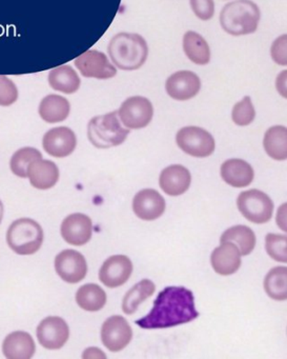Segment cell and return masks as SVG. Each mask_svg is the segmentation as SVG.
I'll return each instance as SVG.
<instances>
[{
  "instance_id": "ba28073f",
  "label": "cell",
  "mask_w": 287,
  "mask_h": 359,
  "mask_svg": "<svg viewBox=\"0 0 287 359\" xmlns=\"http://www.w3.org/2000/svg\"><path fill=\"white\" fill-rule=\"evenodd\" d=\"M154 115L152 102L142 96H133L122 102L118 111L121 123L127 129H144L150 125Z\"/></svg>"
},
{
  "instance_id": "f35d334b",
  "label": "cell",
  "mask_w": 287,
  "mask_h": 359,
  "mask_svg": "<svg viewBox=\"0 0 287 359\" xmlns=\"http://www.w3.org/2000/svg\"><path fill=\"white\" fill-rule=\"evenodd\" d=\"M83 358H106V355L97 348H89L83 354Z\"/></svg>"
},
{
  "instance_id": "836d02e7",
  "label": "cell",
  "mask_w": 287,
  "mask_h": 359,
  "mask_svg": "<svg viewBox=\"0 0 287 359\" xmlns=\"http://www.w3.org/2000/svg\"><path fill=\"white\" fill-rule=\"evenodd\" d=\"M18 90L7 76L0 75V106L9 107L18 100Z\"/></svg>"
},
{
  "instance_id": "277c9868",
  "label": "cell",
  "mask_w": 287,
  "mask_h": 359,
  "mask_svg": "<svg viewBox=\"0 0 287 359\" xmlns=\"http://www.w3.org/2000/svg\"><path fill=\"white\" fill-rule=\"evenodd\" d=\"M129 134L130 129L122 127L117 111L94 117L88 125V137L98 149L120 146Z\"/></svg>"
},
{
  "instance_id": "1f68e13d",
  "label": "cell",
  "mask_w": 287,
  "mask_h": 359,
  "mask_svg": "<svg viewBox=\"0 0 287 359\" xmlns=\"http://www.w3.org/2000/svg\"><path fill=\"white\" fill-rule=\"evenodd\" d=\"M286 243L287 238L285 235L272 234V233L266 235V252L276 262H287Z\"/></svg>"
},
{
  "instance_id": "4fadbf2b",
  "label": "cell",
  "mask_w": 287,
  "mask_h": 359,
  "mask_svg": "<svg viewBox=\"0 0 287 359\" xmlns=\"http://www.w3.org/2000/svg\"><path fill=\"white\" fill-rule=\"evenodd\" d=\"M165 90L169 97L179 102L192 100L201 90V81L192 71H179L167 79Z\"/></svg>"
},
{
  "instance_id": "30bf717a",
  "label": "cell",
  "mask_w": 287,
  "mask_h": 359,
  "mask_svg": "<svg viewBox=\"0 0 287 359\" xmlns=\"http://www.w3.org/2000/svg\"><path fill=\"white\" fill-rule=\"evenodd\" d=\"M133 338V330L122 316L110 317L102 327V340L108 350L119 352L123 350Z\"/></svg>"
},
{
  "instance_id": "ac0fdd59",
  "label": "cell",
  "mask_w": 287,
  "mask_h": 359,
  "mask_svg": "<svg viewBox=\"0 0 287 359\" xmlns=\"http://www.w3.org/2000/svg\"><path fill=\"white\" fill-rule=\"evenodd\" d=\"M192 175L183 165H173L165 168L159 177V186L165 194L179 196L190 188Z\"/></svg>"
},
{
  "instance_id": "d6a6232c",
  "label": "cell",
  "mask_w": 287,
  "mask_h": 359,
  "mask_svg": "<svg viewBox=\"0 0 287 359\" xmlns=\"http://www.w3.org/2000/svg\"><path fill=\"white\" fill-rule=\"evenodd\" d=\"M255 116V108L249 96H245L241 102H237L232 109V121L240 127L251 125Z\"/></svg>"
},
{
  "instance_id": "d6986e66",
  "label": "cell",
  "mask_w": 287,
  "mask_h": 359,
  "mask_svg": "<svg viewBox=\"0 0 287 359\" xmlns=\"http://www.w3.org/2000/svg\"><path fill=\"white\" fill-rule=\"evenodd\" d=\"M241 253L232 243H222L211 256V266L222 276L234 274L241 266Z\"/></svg>"
},
{
  "instance_id": "8992f818",
  "label": "cell",
  "mask_w": 287,
  "mask_h": 359,
  "mask_svg": "<svg viewBox=\"0 0 287 359\" xmlns=\"http://www.w3.org/2000/svg\"><path fill=\"white\" fill-rule=\"evenodd\" d=\"M237 205L247 220L257 224L270 222L274 212V203L270 197L255 189L241 193Z\"/></svg>"
},
{
  "instance_id": "3957f363",
  "label": "cell",
  "mask_w": 287,
  "mask_h": 359,
  "mask_svg": "<svg viewBox=\"0 0 287 359\" xmlns=\"http://www.w3.org/2000/svg\"><path fill=\"white\" fill-rule=\"evenodd\" d=\"M261 13L251 0H236L227 4L220 14L222 29L232 36H242L255 32Z\"/></svg>"
},
{
  "instance_id": "ab89813d",
  "label": "cell",
  "mask_w": 287,
  "mask_h": 359,
  "mask_svg": "<svg viewBox=\"0 0 287 359\" xmlns=\"http://www.w3.org/2000/svg\"><path fill=\"white\" fill-rule=\"evenodd\" d=\"M4 217V205L1 201H0V224H1V220H3Z\"/></svg>"
},
{
  "instance_id": "83f0119b",
  "label": "cell",
  "mask_w": 287,
  "mask_h": 359,
  "mask_svg": "<svg viewBox=\"0 0 287 359\" xmlns=\"http://www.w3.org/2000/svg\"><path fill=\"white\" fill-rule=\"evenodd\" d=\"M76 302L83 310L97 312L106 306V294L99 285L88 283L77 291Z\"/></svg>"
},
{
  "instance_id": "f1b7e54d",
  "label": "cell",
  "mask_w": 287,
  "mask_h": 359,
  "mask_svg": "<svg viewBox=\"0 0 287 359\" xmlns=\"http://www.w3.org/2000/svg\"><path fill=\"white\" fill-rule=\"evenodd\" d=\"M156 285L150 279H144L134 285L123 297L122 310L125 314L132 315L137 311L140 304L146 302L154 294Z\"/></svg>"
},
{
  "instance_id": "5bb4252c",
  "label": "cell",
  "mask_w": 287,
  "mask_h": 359,
  "mask_svg": "<svg viewBox=\"0 0 287 359\" xmlns=\"http://www.w3.org/2000/svg\"><path fill=\"white\" fill-rule=\"evenodd\" d=\"M133 273V264L127 256L114 255L106 260L99 270V279L106 287L125 285Z\"/></svg>"
},
{
  "instance_id": "7a4b0ae2",
  "label": "cell",
  "mask_w": 287,
  "mask_h": 359,
  "mask_svg": "<svg viewBox=\"0 0 287 359\" xmlns=\"http://www.w3.org/2000/svg\"><path fill=\"white\" fill-rule=\"evenodd\" d=\"M111 60L123 71L138 70L146 64L148 43L144 37L131 33H118L111 39L108 47Z\"/></svg>"
},
{
  "instance_id": "cb8c5ba5",
  "label": "cell",
  "mask_w": 287,
  "mask_h": 359,
  "mask_svg": "<svg viewBox=\"0 0 287 359\" xmlns=\"http://www.w3.org/2000/svg\"><path fill=\"white\" fill-rule=\"evenodd\" d=\"M183 50L188 60L199 66L211 62V49L209 43L198 33L188 31L183 36Z\"/></svg>"
},
{
  "instance_id": "d4e9b609",
  "label": "cell",
  "mask_w": 287,
  "mask_h": 359,
  "mask_svg": "<svg viewBox=\"0 0 287 359\" xmlns=\"http://www.w3.org/2000/svg\"><path fill=\"white\" fill-rule=\"evenodd\" d=\"M52 89L66 94H73L80 87V79L76 71L70 66H60L53 69L49 74Z\"/></svg>"
},
{
  "instance_id": "e575fe53",
  "label": "cell",
  "mask_w": 287,
  "mask_h": 359,
  "mask_svg": "<svg viewBox=\"0 0 287 359\" xmlns=\"http://www.w3.org/2000/svg\"><path fill=\"white\" fill-rule=\"evenodd\" d=\"M195 15L201 20H209L215 13L214 0H190Z\"/></svg>"
},
{
  "instance_id": "7402d4cb",
  "label": "cell",
  "mask_w": 287,
  "mask_h": 359,
  "mask_svg": "<svg viewBox=\"0 0 287 359\" xmlns=\"http://www.w3.org/2000/svg\"><path fill=\"white\" fill-rule=\"evenodd\" d=\"M36 351L34 339L30 334L18 331L6 337L3 352L9 359H30Z\"/></svg>"
},
{
  "instance_id": "52a82bcc",
  "label": "cell",
  "mask_w": 287,
  "mask_h": 359,
  "mask_svg": "<svg viewBox=\"0 0 287 359\" xmlns=\"http://www.w3.org/2000/svg\"><path fill=\"white\" fill-rule=\"evenodd\" d=\"M176 142L184 153L199 158L211 156L215 151V140L202 128H182L176 135Z\"/></svg>"
},
{
  "instance_id": "2e32d148",
  "label": "cell",
  "mask_w": 287,
  "mask_h": 359,
  "mask_svg": "<svg viewBox=\"0 0 287 359\" xmlns=\"http://www.w3.org/2000/svg\"><path fill=\"white\" fill-rule=\"evenodd\" d=\"M133 211L138 218L146 222L158 219L165 211V201L153 189L139 191L133 199Z\"/></svg>"
},
{
  "instance_id": "4316f807",
  "label": "cell",
  "mask_w": 287,
  "mask_h": 359,
  "mask_svg": "<svg viewBox=\"0 0 287 359\" xmlns=\"http://www.w3.org/2000/svg\"><path fill=\"white\" fill-rule=\"evenodd\" d=\"M234 243L241 255H249L255 249V235L251 228L246 226H234L227 229L225 232L222 234L220 238V243Z\"/></svg>"
},
{
  "instance_id": "8d00e7d4",
  "label": "cell",
  "mask_w": 287,
  "mask_h": 359,
  "mask_svg": "<svg viewBox=\"0 0 287 359\" xmlns=\"http://www.w3.org/2000/svg\"><path fill=\"white\" fill-rule=\"evenodd\" d=\"M286 203H284L276 213V224L283 232H286Z\"/></svg>"
},
{
  "instance_id": "7c38bea8",
  "label": "cell",
  "mask_w": 287,
  "mask_h": 359,
  "mask_svg": "<svg viewBox=\"0 0 287 359\" xmlns=\"http://www.w3.org/2000/svg\"><path fill=\"white\" fill-rule=\"evenodd\" d=\"M55 269L60 278L66 283H80L87 276V260L83 254L75 250H64L56 256Z\"/></svg>"
},
{
  "instance_id": "9c48e42d",
  "label": "cell",
  "mask_w": 287,
  "mask_h": 359,
  "mask_svg": "<svg viewBox=\"0 0 287 359\" xmlns=\"http://www.w3.org/2000/svg\"><path fill=\"white\" fill-rule=\"evenodd\" d=\"M75 66L88 79H110L116 76L117 69L102 52L89 50L75 60Z\"/></svg>"
},
{
  "instance_id": "6da1fadb",
  "label": "cell",
  "mask_w": 287,
  "mask_h": 359,
  "mask_svg": "<svg viewBox=\"0 0 287 359\" xmlns=\"http://www.w3.org/2000/svg\"><path fill=\"white\" fill-rule=\"evenodd\" d=\"M199 312L194 294L184 287H167L157 296L150 312L136 321L141 329H167L195 320Z\"/></svg>"
},
{
  "instance_id": "9a60e30c",
  "label": "cell",
  "mask_w": 287,
  "mask_h": 359,
  "mask_svg": "<svg viewBox=\"0 0 287 359\" xmlns=\"http://www.w3.org/2000/svg\"><path fill=\"white\" fill-rule=\"evenodd\" d=\"M43 146L48 154L62 158L74 152L77 146L76 135L70 128H54L43 136Z\"/></svg>"
},
{
  "instance_id": "f546056e",
  "label": "cell",
  "mask_w": 287,
  "mask_h": 359,
  "mask_svg": "<svg viewBox=\"0 0 287 359\" xmlns=\"http://www.w3.org/2000/svg\"><path fill=\"white\" fill-rule=\"evenodd\" d=\"M264 289L272 299L284 302L287 298V270L285 266L272 269L264 279Z\"/></svg>"
},
{
  "instance_id": "8fae6325",
  "label": "cell",
  "mask_w": 287,
  "mask_h": 359,
  "mask_svg": "<svg viewBox=\"0 0 287 359\" xmlns=\"http://www.w3.org/2000/svg\"><path fill=\"white\" fill-rule=\"evenodd\" d=\"M70 329L62 317H47L37 327V338L43 348L59 350L68 341Z\"/></svg>"
},
{
  "instance_id": "44dd1931",
  "label": "cell",
  "mask_w": 287,
  "mask_h": 359,
  "mask_svg": "<svg viewBox=\"0 0 287 359\" xmlns=\"http://www.w3.org/2000/svg\"><path fill=\"white\" fill-rule=\"evenodd\" d=\"M224 182L234 188H245L253 182L255 173L253 167L242 159H228L221 165Z\"/></svg>"
},
{
  "instance_id": "603a6c76",
  "label": "cell",
  "mask_w": 287,
  "mask_h": 359,
  "mask_svg": "<svg viewBox=\"0 0 287 359\" xmlns=\"http://www.w3.org/2000/svg\"><path fill=\"white\" fill-rule=\"evenodd\" d=\"M70 102L59 95H48L41 100L39 115L49 123H62L70 115Z\"/></svg>"
},
{
  "instance_id": "484cf974",
  "label": "cell",
  "mask_w": 287,
  "mask_h": 359,
  "mask_svg": "<svg viewBox=\"0 0 287 359\" xmlns=\"http://www.w3.org/2000/svg\"><path fill=\"white\" fill-rule=\"evenodd\" d=\"M264 149L274 161L287 158V130L283 126L270 128L264 135Z\"/></svg>"
},
{
  "instance_id": "d590c367",
  "label": "cell",
  "mask_w": 287,
  "mask_h": 359,
  "mask_svg": "<svg viewBox=\"0 0 287 359\" xmlns=\"http://www.w3.org/2000/svg\"><path fill=\"white\" fill-rule=\"evenodd\" d=\"M272 60L280 66H286V35L276 39L272 43V49H270Z\"/></svg>"
},
{
  "instance_id": "ffe728a7",
  "label": "cell",
  "mask_w": 287,
  "mask_h": 359,
  "mask_svg": "<svg viewBox=\"0 0 287 359\" xmlns=\"http://www.w3.org/2000/svg\"><path fill=\"white\" fill-rule=\"evenodd\" d=\"M31 184L38 190H49L57 184L59 170L51 161L37 159L31 163L28 170Z\"/></svg>"
},
{
  "instance_id": "4dcf8cb0",
  "label": "cell",
  "mask_w": 287,
  "mask_h": 359,
  "mask_svg": "<svg viewBox=\"0 0 287 359\" xmlns=\"http://www.w3.org/2000/svg\"><path fill=\"white\" fill-rule=\"evenodd\" d=\"M43 158V155L34 148H24L18 150L12 157L10 167L16 176L28 177V170L31 163L37 159Z\"/></svg>"
},
{
  "instance_id": "e0dca14e",
  "label": "cell",
  "mask_w": 287,
  "mask_h": 359,
  "mask_svg": "<svg viewBox=\"0 0 287 359\" xmlns=\"http://www.w3.org/2000/svg\"><path fill=\"white\" fill-rule=\"evenodd\" d=\"M93 234L91 218L85 214L75 213L62 222V238L73 245H83L89 243Z\"/></svg>"
},
{
  "instance_id": "74e56055",
  "label": "cell",
  "mask_w": 287,
  "mask_h": 359,
  "mask_svg": "<svg viewBox=\"0 0 287 359\" xmlns=\"http://www.w3.org/2000/svg\"><path fill=\"white\" fill-rule=\"evenodd\" d=\"M276 86L279 93H280L283 97H286V71H283V72L279 75L276 81Z\"/></svg>"
},
{
  "instance_id": "5b68a950",
  "label": "cell",
  "mask_w": 287,
  "mask_h": 359,
  "mask_svg": "<svg viewBox=\"0 0 287 359\" xmlns=\"http://www.w3.org/2000/svg\"><path fill=\"white\" fill-rule=\"evenodd\" d=\"M9 247L20 255L36 253L43 243V231L41 224L30 218L16 220L8 230Z\"/></svg>"
}]
</instances>
